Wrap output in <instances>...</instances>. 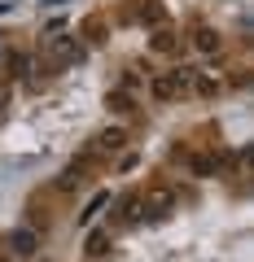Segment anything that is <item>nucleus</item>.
Segmentation results:
<instances>
[{
    "instance_id": "20e7f679",
    "label": "nucleus",
    "mask_w": 254,
    "mask_h": 262,
    "mask_svg": "<svg viewBox=\"0 0 254 262\" xmlns=\"http://www.w3.org/2000/svg\"><path fill=\"white\" fill-rule=\"evenodd\" d=\"M9 249H13V253H35V249H40V236L31 232V227H18V232L9 236Z\"/></svg>"
},
{
    "instance_id": "f257e3e1",
    "label": "nucleus",
    "mask_w": 254,
    "mask_h": 262,
    "mask_svg": "<svg viewBox=\"0 0 254 262\" xmlns=\"http://www.w3.org/2000/svg\"><path fill=\"white\" fill-rule=\"evenodd\" d=\"M188 88H193V75H188V70H171V75H162L158 83H153V96H158V101H175Z\"/></svg>"
},
{
    "instance_id": "1a4fd4ad",
    "label": "nucleus",
    "mask_w": 254,
    "mask_h": 262,
    "mask_svg": "<svg viewBox=\"0 0 254 262\" xmlns=\"http://www.w3.org/2000/svg\"><path fill=\"white\" fill-rule=\"evenodd\" d=\"M149 44L158 48V53H167V48H175V35H171V31H158V35H153Z\"/></svg>"
},
{
    "instance_id": "39448f33",
    "label": "nucleus",
    "mask_w": 254,
    "mask_h": 262,
    "mask_svg": "<svg viewBox=\"0 0 254 262\" xmlns=\"http://www.w3.org/2000/svg\"><path fill=\"white\" fill-rule=\"evenodd\" d=\"M123 144H127V136H123L119 127H110V131H101L92 140V153H110V149H123Z\"/></svg>"
},
{
    "instance_id": "423d86ee",
    "label": "nucleus",
    "mask_w": 254,
    "mask_h": 262,
    "mask_svg": "<svg viewBox=\"0 0 254 262\" xmlns=\"http://www.w3.org/2000/svg\"><path fill=\"white\" fill-rule=\"evenodd\" d=\"M9 70H13L18 79H22V75H31V57H27V53H13V57H9Z\"/></svg>"
},
{
    "instance_id": "7ed1b4c3",
    "label": "nucleus",
    "mask_w": 254,
    "mask_h": 262,
    "mask_svg": "<svg viewBox=\"0 0 254 262\" xmlns=\"http://www.w3.org/2000/svg\"><path fill=\"white\" fill-rule=\"evenodd\" d=\"M119 219H123V223H145V196L141 192L123 196V201H119Z\"/></svg>"
},
{
    "instance_id": "f03ea898",
    "label": "nucleus",
    "mask_w": 254,
    "mask_h": 262,
    "mask_svg": "<svg viewBox=\"0 0 254 262\" xmlns=\"http://www.w3.org/2000/svg\"><path fill=\"white\" fill-rule=\"evenodd\" d=\"M219 44H224V39H219V31H215V27H193V48H198L202 57H215V53H219Z\"/></svg>"
},
{
    "instance_id": "9d476101",
    "label": "nucleus",
    "mask_w": 254,
    "mask_h": 262,
    "mask_svg": "<svg viewBox=\"0 0 254 262\" xmlns=\"http://www.w3.org/2000/svg\"><path fill=\"white\" fill-rule=\"evenodd\" d=\"M193 83H198L202 96H215V92H219V79H193Z\"/></svg>"
},
{
    "instance_id": "0eeeda50",
    "label": "nucleus",
    "mask_w": 254,
    "mask_h": 262,
    "mask_svg": "<svg viewBox=\"0 0 254 262\" xmlns=\"http://www.w3.org/2000/svg\"><path fill=\"white\" fill-rule=\"evenodd\" d=\"M105 245H110V236H105V232H92V236H88V245H84V249H88V253L96 258V253H101Z\"/></svg>"
},
{
    "instance_id": "9b49d317",
    "label": "nucleus",
    "mask_w": 254,
    "mask_h": 262,
    "mask_svg": "<svg viewBox=\"0 0 254 262\" xmlns=\"http://www.w3.org/2000/svg\"><path fill=\"white\" fill-rule=\"evenodd\" d=\"M0 105H5V88H0Z\"/></svg>"
},
{
    "instance_id": "6e6552de",
    "label": "nucleus",
    "mask_w": 254,
    "mask_h": 262,
    "mask_svg": "<svg viewBox=\"0 0 254 262\" xmlns=\"http://www.w3.org/2000/svg\"><path fill=\"white\" fill-rule=\"evenodd\" d=\"M105 105H110L114 114H127V110H132V96H123V92H114V96H110V101H105Z\"/></svg>"
}]
</instances>
